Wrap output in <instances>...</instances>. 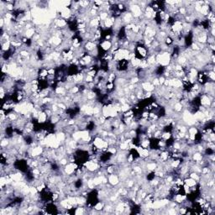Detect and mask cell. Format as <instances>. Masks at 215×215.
I'll return each instance as SVG.
<instances>
[{"label": "cell", "instance_id": "1", "mask_svg": "<svg viewBox=\"0 0 215 215\" xmlns=\"http://www.w3.org/2000/svg\"><path fill=\"white\" fill-rule=\"evenodd\" d=\"M107 177H108V183L111 184L113 187H115V186H118L120 182V179H119V177L118 174H115V173H113V174H108L107 175Z\"/></svg>", "mask_w": 215, "mask_h": 215}, {"label": "cell", "instance_id": "2", "mask_svg": "<svg viewBox=\"0 0 215 215\" xmlns=\"http://www.w3.org/2000/svg\"><path fill=\"white\" fill-rule=\"evenodd\" d=\"M100 49L103 50L104 52H108L111 50L112 46H113V43L111 40H103V41H101L99 44Z\"/></svg>", "mask_w": 215, "mask_h": 215}, {"label": "cell", "instance_id": "3", "mask_svg": "<svg viewBox=\"0 0 215 215\" xmlns=\"http://www.w3.org/2000/svg\"><path fill=\"white\" fill-rule=\"evenodd\" d=\"M48 118H49V117L47 116V114L44 111H41L40 115L38 117V118H37V122H38V124H46L47 122Z\"/></svg>", "mask_w": 215, "mask_h": 215}, {"label": "cell", "instance_id": "4", "mask_svg": "<svg viewBox=\"0 0 215 215\" xmlns=\"http://www.w3.org/2000/svg\"><path fill=\"white\" fill-rule=\"evenodd\" d=\"M183 182H184L185 185L188 186L189 187H196L198 185V182H196L195 180H193V178H191V177H187V178L184 179Z\"/></svg>", "mask_w": 215, "mask_h": 215}, {"label": "cell", "instance_id": "5", "mask_svg": "<svg viewBox=\"0 0 215 215\" xmlns=\"http://www.w3.org/2000/svg\"><path fill=\"white\" fill-rule=\"evenodd\" d=\"M104 205H105V203H104L103 202H98L94 205L93 208H94L97 212H100L101 210L103 209Z\"/></svg>", "mask_w": 215, "mask_h": 215}, {"label": "cell", "instance_id": "6", "mask_svg": "<svg viewBox=\"0 0 215 215\" xmlns=\"http://www.w3.org/2000/svg\"><path fill=\"white\" fill-rule=\"evenodd\" d=\"M198 132V130L195 126H193V127L187 129V134H188L189 135H196Z\"/></svg>", "mask_w": 215, "mask_h": 215}]
</instances>
